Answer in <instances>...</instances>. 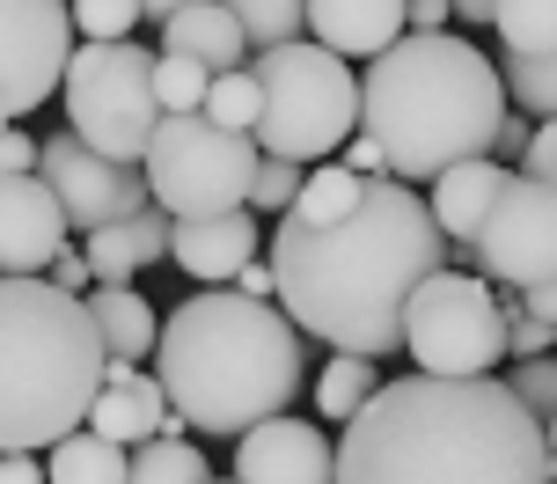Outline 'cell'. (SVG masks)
I'll return each mask as SVG.
<instances>
[{"mask_svg": "<svg viewBox=\"0 0 557 484\" xmlns=\"http://www.w3.org/2000/svg\"><path fill=\"white\" fill-rule=\"evenodd\" d=\"M0 484H52L45 456H0Z\"/></svg>", "mask_w": 557, "mask_h": 484, "instance_id": "obj_42", "label": "cell"}, {"mask_svg": "<svg viewBox=\"0 0 557 484\" xmlns=\"http://www.w3.org/2000/svg\"><path fill=\"white\" fill-rule=\"evenodd\" d=\"M169 228H176V213L147 206V213L117 221V228H96L82 250H88V264H96V280H139L147 264H162V257H169Z\"/></svg>", "mask_w": 557, "mask_h": 484, "instance_id": "obj_20", "label": "cell"}, {"mask_svg": "<svg viewBox=\"0 0 557 484\" xmlns=\"http://www.w3.org/2000/svg\"><path fill=\"white\" fill-rule=\"evenodd\" d=\"M411 29V0H308V37L337 59H382Z\"/></svg>", "mask_w": 557, "mask_h": 484, "instance_id": "obj_16", "label": "cell"}, {"mask_svg": "<svg viewBox=\"0 0 557 484\" xmlns=\"http://www.w3.org/2000/svg\"><path fill=\"white\" fill-rule=\"evenodd\" d=\"M45 477L52 484H125L133 477V448H117L96 426H82V433H66L59 448H45Z\"/></svg>", "mask_w": 557, "mask_h": 484, "instance_id": "obj_23", "label": "cell"}, {"mask_svg": "<svg viewBox=\"0 0 557 484\" xmlns=\"http://www.w3.org/2000/svg\"><path fill=\"white\" fill-rule=\"evenodd\" d=\"M74 250V221L45 176H0V272H52Z\"/></svg>", "mask_w": 557, "mask_h": 484, "instance_id": "obj_13", "label": "cell"}, {"mask_svg": "<svg viewBox=\"0 0 557 484\" xmlns=\"http://www.w3.org/2000/svg\"><path fill=\"white\" fill-rule=\"evenodd\" d=\"M235 286H243V294H257V301H278V272H272V264H257V257L235 272Z\"/></svg>", "mask_w": 557, "mask_h": 484, "instance_id": "obj_40", "label": "cell"}, {"mask_svg": "<svg viewBox=\"0 0 557 484\" xmlns=\"http://www.w3.org/2000/svg\"><path fill=\"white\" fill-rule=\"evenodd\" d=\"M206 484H243V477H206Z\"/></svg>", "mask_w": 557, "mask_h": 484, "instance_id": "obj_47", "label": "cell"}, {"mask_svg": "<svg viewBox=\"0 0 557 484\" xmlns=\"http://www.w3.org/2000/svg\"><path fill=\"white\" fill-rule=\"evenodd\" d=\"M521 170L543 176V184L557 191V117H543V125H535V140H529V154H521Z\"/></svg>", "mask_w": 557, "mask_h": 484, "instance_id": "obj_36", "label": "cell"}, {"mask_svg": "<svg viewBox=\"0 0 557 484\" xmlns=\"http://www.w3.org/2000/svg\"><path fill=\"white\" fill-rule=\"evenodd\" d=\"M492 29H499L506 52H557V0H499L492 8Z\"/></svg>", "mask_w": 557, "mask_h": 484, "instance_id": "obj_25", "label": "cell"}, {"mask_svg": "<svg viewBox=\"0 0 557 484\" xmlns=\"http://www.w3.org/2000/svg\"><path fill=\"white\" fill-rule=\"evenodd\" d=\"M499 301H506V352H513V360H543V352L557 345V323L529 315V309H521V294H499Z\"/></svg>", "mask_w": 557, "mask_h": 484, "instance_id": "obj_34", "label": "cell"}, {"mask_svg": "<svg viewBox=\"0 0 557 484\" xmlns=\"http://www.w3.org/2000/svg\"><path fill=\"white\" fill-rule=\"evenodd\" d=\"M125 484H206V456L191 440H139Z\"/></svg>", "mask_w": 557, "mask_h": 484, "instance_id": "obj_28", "label": "cell"}, {"mask_svg": "<svg viewBox=\"0 0 557 484\" xmlns=\"http://www.w3.org/2000/svg\"><path fill=\"white\" fill-rule=\"evenodd\" d=\"M37 176L59 191L66 221H74L82 235L117 228V221H133V213H147V206H154V191H147V170H139V162H111V154H96V147L74 140V133H52V140H45Z\"/></svg>", "mask_w": 557, "mask_h": 484, "instance_id": "obj_11", "label": "cell"}, {"mask_svg": "<svg viewBox=\"0 0 557 484\" xmlns=\"http://www.w3.org/2000/svg\"><path fill=\"white\" fill-rule=\"evenodd\" d=\"M337 484H557V462L499 374H396L337 440Z\"/></svg>", "mask_w": 557, "mask_h": 484, "instance_id": "obj_2", "label": "cell"}, {"mask_svg": "<svg viewBox=\"0 0 557 484\" xmlns=\"http://www.w3.org/2000/svg\"><path fill=\"white\" fill-rule=\"evenodd\" d=\"M257 88H264V111H257V147L286 154V162H331L345 154V140L360 133V74L352 59H337L315 37L272 45L250 59Z\"/></svg>", "mask_w": 557, "mask_h": 484, "instance_id": "obj_6", "label": "cell"}, {"mask_svg": "<svg viewBox=\"0 0 557 484\" xmlns=\"http://www.w3.org/2000/svg\"><path fill=\"white\" fill-rule=\"evenodd\" d=\"M37 154L45 140H29L23 125H0V176H37Z\"/></svg>", "mask_w": 557, "mask_h": 484, "instance_id": "obj_35", "label": "cell"}, {"mask_svg": "<svg viewBox=\"0 0 557 484\" xmlns=\"http://www.w3.org/2000/svg\"><path fill=\"white\" fill-rule=\"evenodd\" d=\"M529 140H535V125H529V117H513V111H506V117H499V140H492V154L521 162V154H529Z\"/></svg>", "mask_w": 557, "mask_h": 484, "instance_id": "obj_39", "label": "cell"}, {"mask_svg": "<svg viewBox=\"0 0 557 484\" xmlns=\"http://www.w3.org/2000/svg\"><path fill=\"white\" fill-rule=\"evenodd\" d=\"M455 15V0H411V29H441Z\"/></svg>", "mask_w": 557, "mask_h": 484, "instance_id": "obj_43", "label": "cell"}, {"mask_svg": "<svg viewBox=\"0 0 557 484\" xmlns=\"http://www.w3.org/2000/svg\"><path fill=\"white\" fill-rule=\"evenodd\" d=\"M447 243L433 206L404 176H367V199L345 221L308 228L278 213L272 228V272L278 309L331 352H404L411 294L447 264Z\"/></svg>", "mask_w": 557, "mask_h": 484, "instance_id": "obj_1", "label": "cell"}, {"mask_svg": "<svg viewBox=\"0 0 557 484\" xmlns=\"http://www.w3.org/2000/svg\"><path fill=\"white\" fill-rule=\"evenodd\" d=\"M169 257H176L198 286H235V272L257 257V206H227V213L176 221V228H169Z\"/></svg>", "mask_w": 557, "mask_h": 484, "instance_id": "obj_15", "label": "cell"}, {"mask_svg": "<svg viewBox=\"0 0 557 484\" xmlns=\"http://www.w3.org/2000/svg\"><path fill=\"white\" fill-rule=\"evenodd\" d=\"M176 411L162 389V374H133V382H103V397L88 411V426L117 440V448H139V440H162V419Z\"/></svg>", "mask_w": 557, "mask_h": 484, "instance_id": "obj_19", "label": "cell"}, {"mask_svg": "<svg viewBox=\"0 0 557 484\" xmlns=\"http://www.w3.org/2000/svg\"><path fill=\"white\" fill-rule=\"evenodd\" d=\"M337 162H345V170H360V176H389V154H382V140H374V133H352Z\"/></svg>", "mask_w": 557, "mask_h": 484, "instance_id": "obj_37", "label": "cell"}, {"mask_svg": "<svg viewBox=\"0 0 557 484\" xmlns=\"http://www.w3.org/2000/svg\"><path fill=\"white\" fill-rule=\"evenodd\" d=\"M257 133H235L221 117H162L154 140H147V191L162 213L191 221V213H227V206H250V176H257Z\"/></svg>", "mask_w": 557, "mask_h": 484, "instance_id": "obj_8", "label": "cell"}, {"mask_svg": "<svg viewBox=\"0 0 557 484\" xmlns=\"http://www.w3.org/2000/svg\"><path fill=\"white\" fill-rule=\"evenodd\" d=\"M543 433H550V462H557V419H550V426H543Z\"/></svg>", "mask_w": 557, "mask_h": 484, "instance_id": "obj_46", "label": "cell"}, {"mask_svg": "<svg viewBox=\"0 0 557 484\" xmlns=\"http://www.w3.org/2000/svg\"><path fill=\"white\" fill-rule=\"evenodd\" d=\"M492 8H499V0H455V15H462V23H492Z\"/></svg>", "mask_w": 557, "mask_h": 484, "instance_id": "obj_44", "label": "cell"}, {"mask_svg": "<svg viewBox=\"0 0 557 484\" xmlns=\"http://www.w3.org/2000/svg\"><path fill=\"white\" fill-rule=\"evenodd\" d=\"M235 477L243 484H337V448L323 440L315 419L278 411L235 440Z\"/></svg>", "mask_w": 557, "mask_h": 484, "instance_id": "obj_14", "label": "cell"}, {"mask_svg": "<svg viewBox=\"0 0 557 484\" xmlns=\"http://www.w3.org/2000/svg\"><path fill=\"white\" fill-rule=\"evenodd\" d=\"M382 389V368H374V352H331L323 368H315V419L323 426H352L367 404Z\"/></svg>", "mask_w": 557, "mask_h": 484, "instance_id": "obj_22", "label": "cell"}, {"mask_svg": "<svg viewBox=\"0 0 557 484\" xmlns=\"http://www.w3.org/2000/svg\"><path fill=\"white\" fill-rule=\"evenodd\" d=\"M506 117V74L447 29H404L360 74V133L382 140L389 176L433 184L455 162L492 154Z\"/></svg>", "mask_w": 557, "mask_h": 484, "instance_id": "obj_4", "label": "cell"}, {"mask_svg": "<svg viewBox=\"0 0 557 484\" xmlns=\"http://www.w3.org/2000/svg\"><path fill=\"white\" fill-rule=\"evenodd\" d=\"M139 0H74V29L82 37H96V45H111V37H133L139 29Z\"/></svg>", "mask_w": 557, "mask_h": 484, "instance_id": "obj_33", "label": "cell"}, {"mask_svg": "<svg viewBox=\"0 0 557 484\" xmlns=\"http://www.w3.org/2000/svg\"><path fill=\"white\" fill-rule=\"evenodd\" d=\"M506 176L513 170H506L499 154H476V162H455V170L433 176V221H441V235L462 257H476V235H484V221H492Z\"/></svg>", "mask_w": 557, "mask_h": 484, "instance_id": "obj_17", "label": "cell"}, {"mask_svg": "<svg viewBox=\"0 0 557 484\" xmlns=\"http://www.w3.org/2000/svg\"><path fill=\"white\" fill-rule=\"evenodd\" d=\"M367 199V176L360 170H345V162H315L301 184V199H294V221H308V228H323V221H345L352 206Z\"/></svg>", "mask_w": 557, "mask_h": 484, "instance_id": "obj_24", "label": "cell"}, {"mask_svg": "<svg viewBox=\"0 0 557 484\" xmlns=\"http://www.w3.org/2000/svg\"><path fill=\"white\" fill-rule=\"evenodd\" d=\"M301 338L308 331L278 301H257L243 286L184 294L162 315L154 374H162L169 404L191 419L198 440H243L250 426L294 411L308 382Z\"/></svg>", "mask_w": 557, "mask_h": 484, "instance_id": "obj_3", "label": "cell"}, {"mask_svg": "<svg viewBox=\"0 0 557 484\" xmlns=\"http://www.w3.org/2000/svg\"><path fill=\"white\" fill-rule=\"evenodd\" d=\"M74 59V0H0V125L59 96Z\"/></svg>", "mask_w": 557, "mask_h": 484, "instance_id": "obj_10", "label": "cell"}, {"mask_svg": "<svg viewBox=\"0 0 557 484\" xmlns=\"http://www.w3.org/2000/svg\"><path fill=\"white\" fill-rule=\"evenodd\" d=\"M82 301H88V315H96L103 345H111V360H147V352L162 345V323H154V309H147V294H139L133 280H96Z\"/></svg>", "mask_w": 557, "mask_h": 484, "instance_id": "obj_21", "label": "cell"}, {"mask_svg": "<svg viewBox=\"0 0 557 484\" xmlns=\"http://www.w3.org/2000/svg\"><path fill=\"white\" fill-rule=\"evenodd\" d=\"M111 345L82 294L45 272H0V456H45L88 426Z\"/></svg>", "mask_w": 557, "mask_h": 484, "instance_id": "obj_5", "label": "cell"}, {"mask_svg": "<svg viewBox=\"0 0 557 484\" xmlns=\"http://www.w3.org/2000/svg\"><path fill=\"white\" fill-rule=\"evenodd\" d=\"M499 382H506V389H513L521 404H529L543 426L557 419V360H550V352H543V360H513V368H506Z\"/></svg>", "mask_w": 557, "mask_h": 484, "instance_id": "obj_32", "label": "cell"}, {"mask_svg": "<svg viewBox=\"0 0 557 484\" xmlns=\"http://www.w3.org/2000/svg\"><path fill=\"white\" fill-rule=\"evenodd\" d=\"M45 280H52L59 294H88V286H96V264H88V250H66L52 272H45Z\"/></svg>", "mask_w": 557, "mask_h": 484, "instance_id": "obj_38", "label": "cell"}, {"mask_svg": "<svg viewBox=\"0 0 557 484\" xmlns=\"http://www.w3.org/2000/svg\"><path fill=\"white\" fill-rule=\"evenodd\" d=\"M154 59L162 52H147L133 37H111V45L82 37L66 59V82H59L66 133L88 140L96 154H111V162H147V140L169 117L162 96H154Z\"/></svg>", "mask_w": 557, "mask_h": 484, "instance_id": "obj_7", "label": "cell"}, {"mask_svg": "<svg viewBox=\"0 0 557 484\" xmlns=\"http://www.w3.org/2000/svg\"><path fill=\"white\" fill-rule=\"evenodd\" d=\"M257 111H264V88H257L250 66L213 74V88H206V117H221V125H235V133H257Z\"/></svg>", "mask_w": 557, "mask_h": 484, "instance_id": "obj_30", "label": "cell"}, {"mask_svg": "<svg viewBox=\"0 0 557 484\" xmlns=\"http://www.w3.org/2000/svg\"><path fill=\"white\" fill-rule=\"evenodd\" d=\"M206 88H213V66H198V59H184V52H162V59H154V96H162L169 117L206 111Z\"/></svg>", "mask_w": 557, "mask_h": 484, "instance_id": "obj_29", "label": "cell"}, {"mask_svg": "<svg viewBox=\"0 0 557 484\" xmlns=\"http://www.w3.org/2000/svg\"><path fill=\"white\" fill-rule=\"evenodd\" d=\"M162 52H184L198 66L227 74V66H250V29L235 23L227 0H191V8H176L162 23Z\"/></svg>", "mask_w": 557, "mask_h": 484, "instance_id": "obj_18", "label": "cell"}, {"mask_svg": "<svg viewBox=\"0 0 557 484\" xmlns=\"http://www.w3.org/2000/svg\"><path fill=\"white\" fill-rule=\"evenodd\" d=\"M476 264L499 286L557 280V191L543 176H529V170L506 176L499 206H492V221L476 235Z\"/></svg>", "mask_w": 557, "mask_h": 484, "instance_id": "obj_12", "label": "cell"}, {"mask_svg": "<svg viewBox=\"0 0 557 484\" xmlns=\"http://www.w3.org/2000/svg\"><path fill=\"white\" fill-rule=\"evenodd\" d=\"M506 96L521 103L529 117H557V52H506Z\"/></svg>", "mask_w": 557, "mask_h": 484, "instance_id": "obj_27", "label": "cell"}, {"mask_svg": "<svg viewBox=\"0 0 557 484\" xmlns=\"http://www.w3.org/2000/svg\"><path fill=\"white\" fill-rule=\"evenodd\" d=\"M301 184H308V162H286V154H257L250 206H257V213H294Z\"/></svg>", "mask_w": 557, "mask_h": 484, "instance_id": "obj_31", "label": "cell"}, {"mask_svg": "<svg viewBox=\"0 0 557 484\" xmlns=\"http://www.w3.org/2000/svg\"><path fill=\"white\" fill-rule=\"evenodd\" d=\"M521 294V309L543 315V323H557V280H535V286H513Z\"/></svg>", "mask_w": 557, "mask_h": 484, "instance_id": "obj_41", "label": "cell"}, {"mask_svg": "<svg viewBox=\"0 0 557 484\" xmlns=\"http://www.w3.org/2000/svg\"><path fill=\"white\" fill-rule=\"evenodd\" d=\"M227 8H235V23L250 29V52L308 37V0H227Z\"/></svg>", "mask_w": 557, "mask_h": 484, "instance_id": "obj_26", "label": "cell"}, {"mask_svg": "<svg viewBox=\"0 0 557 484\" xmlns=\"http://www.w3.org/2000/svg\"><path fill=\"white\" fill-rule=\"evenodd\" d=\"M404 352H411L418 374H455V382H476L506 360V301L492 294V280L476 272H433V280L411 294V315H404Z\"/></svg>", "mask_w": 557, "mask_h": 484, "instance_id": "obj_9", "label": "cell"}, {"mask_svg": "<svg viewBox=\"0 0 557 484\" xmlns=\"http://www.w3.org/2000/svg\"><path fill=\"white\" fill-rule=\"evenodd\" d=\"M139 8H147V23H169V15H176V8H191V0H139Z\"/></svg>", "mask_w": 557, "mask_h": 484, "instance_id": "obj_45", "label": "cell"}]
</instances>
